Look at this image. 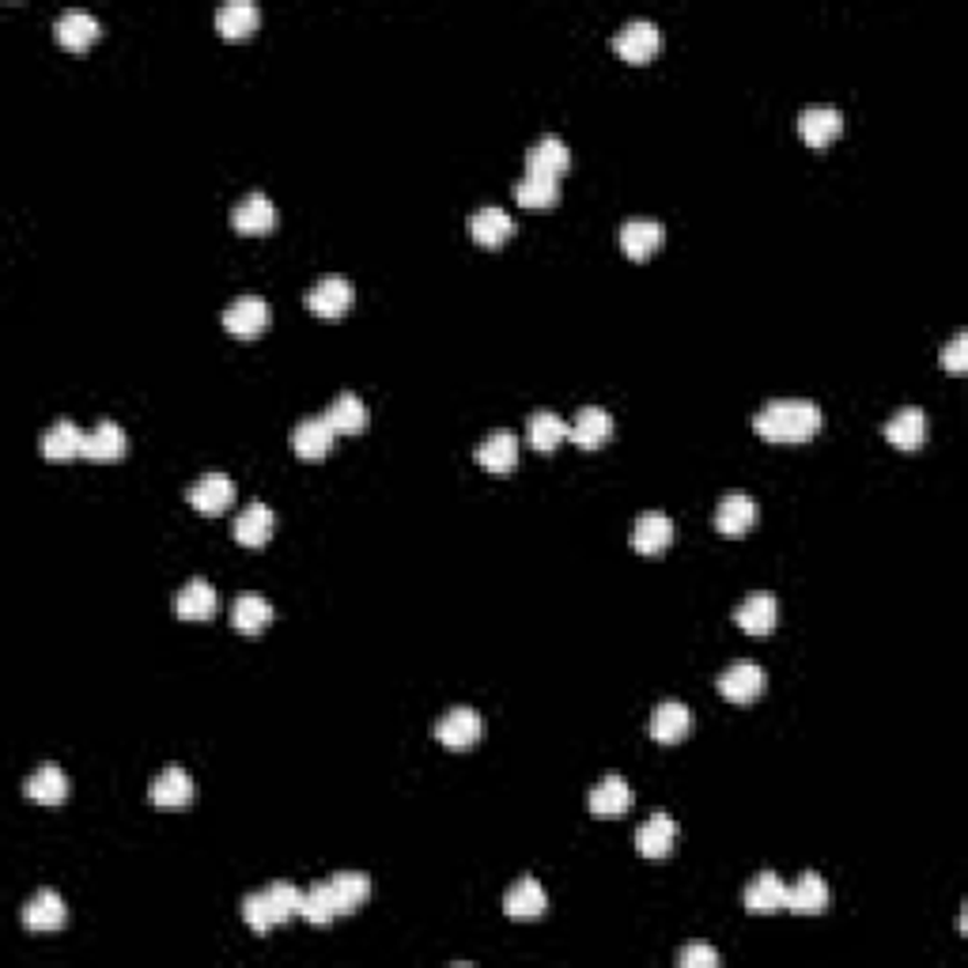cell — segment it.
<instances>
[{"instance_id": "cell-1", "label": "cell", "mask_w": 968, "mask_h": 968, "mask_svg": "<svg viewBox=\"0 0 968 968\" xmlns=\"http://www.w3.org/2000/svg\"><path fill=\"white\" fill-rule=\"evenodd\" d=\"M368 901H371V878L360 874V870H341V874L326 878V882L311 885L307 893H303L300 915L307 923H314V927H326V923L360 912Z\"/></svg>"}, {"instance_id": "cell-2", "label": "cell", "mask_w": 968, "mask_h": 968, "mask_svg": "<svg viewBox=\"0 0 968 968\" xmlns=\"http://www.w3.org/2000/svg\"><path fill=\"white\" fill-rule=\"evenodd\" d=\"M822 409L806 398H780L769 401L761 413L753 416V427L761 439L769 443H809L822 432Z\"/></svg>"}, {"instance_id": "cell-3", "label": "cell", "mask_w": 968, "mask_h": 968, "mask_svg": "<svg viewBox=\"0 0 968 968\" xmlns=\"http://www.w3.org/2000/svg\"><path fill=\"white\" fill-rule=\"evenodd\" d=\"M300 909H303L300 889L287 885V882H273V885L261 889V893H250L247 901H242V920L250 923V931L265 935V931L287 923L292 915H300Z\"/></svg>"}, {"instance_id": "cell-4", "label": "cell", "mask_w": 968, "mask_h": 968, "mask_svg": "<svg viewBox=\"0 0 968 968\" xmlns=\"http://www.w3.org/2000/svg\"><path fill=\"white\" fill-rule=\"evenodd\" d=\"M764 688H769V677H764V670L749 659L730 662V666L719 674V696L727 704H738V708L757 704L764 696Z\"/></svg>"}, {"instance_id": "cell-5", "label": "cell", "mask_w": 968, "mask_h": 968, "mask_svg": "<svg viewBox=\"0 0 968 968\" xmlns=\"http://www.w3.org/2000/svg\"><path fill=\"white\" fill-rule=\"evenodd\" d=\"M659 46H662V34L651 20H628L624 28L613 34L617 57L628 61V65H648V61L659 54Z\"/></svg>"}, {"instance_id": "cell-6", "label": "cell", "mask_w": 968, "mask_h": 968, "mask_svg": "<svg viewBox=\"0 0 968 968\" xmlns=\"http://www.w3.org/2000/svg\"><path fill=\"white\" fill-rule=\"evenodd\" d=\"M269 326V307L261 295H239L228 311H224V329L235 341H258Z\"/></svg>"}, {"instance_id": "cell-7", "label": "cell", "mask_w": 968, "mask_h": 968, "mask_svg": "<svg viewBox=\"0 0 968 968\" xmlns=\"http://www.w3.org/2000/svg\"><path fill=\"white\" fill-rule=\"evenodd\" d=\"M276 224H281V213H276V205L265 194H247L231 208V228L247 235V239L276 231Z\"/></svg>"}, {"instance_id": "cell-8", "label": "cell", "mask_w": 968, "mask_h": 968, "mask_svg": "<svg viewBox=\"0 0 968 968\" xmlns=\"http://www.w3.org/2000/svg\"><path fill=\"white\" fill-rule=\"evenodd\" d=\"M481 735H485V719L474 708H450L439 722H435V738H439L447 749H455V753L474 749L477 741H481Z\"/></svg>"}, {"instance_id": "cell-9", "label": "cell", "mask_w": 968, "mask_h": 968, "mask_svg": "<svg viewBox=\"0 0 968 968\" xmlns=\"http://www.w3.org/2000/svg\"><path fill=\"white\" fill-rule=\"evenodd\" d=\"M775 621H780V606H775V595H769V590H753V595L741 598V606L735 609V624L741 632L757 635V640L772 635Z\"/></svg>"}, {"instance_id": "cell-10", "label": "cell", "mask_w": 968, "mask_h": 968, "mask_svg": "<svg viewBox=\"0 0 968 968\" xmlns=\"http://www.w3.org/2000/svg\"><path fill=\"white\" fill-rule=\"evenodd\" d=\"M334 443H337V432L329 427L326 416H303L292 432V450L295 458L303 461H322L334 450Z\"/></svg>"}, {"instance_id": "cell-11", "label": "cell", "mask_w": 968, "mask_h": 968, "mask_svg": "<svg viewBox=\"0 0 968 968\" xmlns=\"http://www.w3.org/2000/svg\"><path fill=\"white\" fill-rule=\"evenodd\" d=\"M798 137L822 152V148L844 137V115L836 107H806L798 115Z\"/></svg>"}, {"instance_id": "cell-12", "label": "cell", "mask_w": 968, "mask_h": 968, "mask_svg": "<svg viewBox=\"0 0 968 968\" xmlns=\"http://www.w3.org/2000/svg\"><path fill=\"white\" fill-rule=\"evenodd\" d=\"M628 542H632V548H635V553H640V556H659V553H666V548L674 545V519H670V514H659V511L640 514V519H635L632 537H628Z\"/></svg>"}, {"instance_id": "cell-13", "label": "cell", "mask_w": 968, "mask_h": 968, "mask_svg": "<svg viewBox=\"0 0 968 968\" xmlns=\"http://www.w3.org/2000/svg\"><path fill=\"white\" fill-rule=\"evenodd\" d=\"M568 171H572V152L556 133H545L542 141L526 152V174H542V178L561 182Z\"/></svg>"}, {"instance_id": "cell-14", "label": "cell", "mask_w": 968, "mask_h": 968, "mask_svg": "<svg viewBox=\"0 0 968 968\" xmlns=\"http://www.w3.org/2000/svg\"><path fill=\"white\" fill-rule=\"evenodd\" d=\"M186 500H189V508L200 514H220L235 503V485L228 474H205L189 485Z\"/></svg>"}, {"instance_id": "cell-15", "label": "cell", "mask_w": 968, "mask_h": 968, "mask_svg": "<svg viewBox=\"0 0 968 968\" xmlns=\"http://www.w3.org/2000/svg\"><path fill=\"white\" fill-rule=\"evenodd\" d=\"M68 923V904L61 901L54 889H42L34 893L28 904H23V927L39 931V935H50V931H61Z\"/></svg>"}, {"instance_id": "cell-16", "label": "cell", "mask_w": 968, "mask_h": 968, "mask_svg": "<svg viewBox=\"0 0 968 968\" xmlns=\"http://www.w3.org/2000/svg\"><path fill=\"white\" fill-rule=\"evenodd\" d=\"M757 526V503L746 492H730L715 508V530L722 537H746Z\"/></svg>"}, {"instance_id": "cell-17", "label": "cell", "mask_w": 968, "mask_h": 968, "mask_svg": "<svg viewBox=\"0 0 968 968\" xmlns=\"http://www.w3.org/2000/svg\"><path fill=\"white\" fill-rule=\"evenodd\" d=\"M352 300L356 292L345 276H326V281H318L307 292V307L318 314V318H341V314H348V307H352Z\"/></svg>"}, {"instance_id": "cell-18", "label": "cell", "mask_w": 968, "mask_h": 968, "mask_svg": "<svg viewBox=\"0 0 968 968\" xmlns=\"http://www.w3.org/2000/svg\"><path fill=\"white\" fill-rule=\"evenodd\" d=\"M568 439L575 443V447H583V450L606 447V443L613 439V416H609L606 409H598V405L579 409L575 424L568 427Z\"/></svg>"}, {"instance_id": "cell-19", "label": "cell", "mask_w": 968, "mask_h": 968, "mask_svg": "<svg viewBox=\"0 0 968 968\" xmlns=\"http://www.w3.org/2000/svg\"><path fill=\"white\" fill-rule=\"evenodd\" d=\"M677 844V822L670 814H651L635 833V851L643 859H666Z\"/></svg>"}, {"instance_id": "cell-20", "label": "cell", "mask_w": 968, "mask_h": 968, "mask_svg": "<svg viewBox=\"0 0 968 968\" xmlns=\"http://www.w3.org/2000/svg\"><path fill=\"white\" fill-rule=\"evenodd\" d=\"M216 609H220V595H216V587L205 579L186 583V587L174 595V613H178L182 621H213Z\"/></svg>"}, {"instance_id": "cell-21", "label": "cell", "mask_w": 968, "mask_h": 968, "mask_svg": "<svg viewBox=\"0 0 968 968\" xmlns=\"http://www.w3.org/2000/svg\"><path fill=\"white\" fill-rule=\"evenodd\" d=\"M469 235H474L477 247L500 250L503 242H508L511 235H514V220H511L508 213H503V208H496V205L477 208V213L469 216Z\"/></svg>"}, {"instance_id": "cell-22", "label": "cell", "mask_w": 968, "mask_h": 968, "mask_svg": "<svg viewBox=\"0 0 968 968\" xmlns=\"http://www.w3.org/2000/svg\"><path fill=\"white\" fill-rule=\"evenodd\" d=\"M503 912L511 915V920H542V915L548 912V896L537 878H522V882H514L508 889V896H503Z\"/></svg>"}, {"instance_id": "cell-23", "label": "cell", "mask_w": 968, "mask_h": 968, "mask_svg": "<svg viewBox=\"0 0 968 968\" xmlns=\"http://www.w3.org/2000/svg\"><path fill=\"white\" fill-rule=\"evenodd\" d=\"M126 450H129V435L121 432V424L115 421H99L91 427V435L84 439V458L102 461V466H107V461H121Z\"/></svg>"}, {"instance_id": "cell-24", "label": "cell", "mask_w": 968, "mask_h": 968, "mask_svg": "<svg viewBox=\"0 0 968 968\" xmlns=\"http://www.w3.org/2000/svg\"><path fill=\"white\" fill-rule=\"evenodd\" d=\"M885 439L893 443L896 450H904V455H912V450L923 447V439H927V416H923V409H901V413L889 416L885 424Z\"/></svg>"}, {"instance_id": "cell-25", "label": "cell", "mask_w": 968, "mask_h": 968, "mask_svg": "<svg viewBox=\"0 0 968 968\" xmlns=\"http://www.w3.org/2000/svg\"><path fill=\"white\" fill-rule=\"evenodd\" d=\"M783 909H787V885H783L772 870H761L746 889V912L749 915H775Z\"/></svg>"}, {"instance_id": "cell-26", "label": "cell", "mask_w": 968, "mask_h": 968, "mask_svg": "<svg viewBox=\"0 0 968 968\" xmlns=\"http://www.w3.org/2000/svg\"><path fill=\"white\" fill-rule=\"evenodd\" d=\"M99 34H102L99 20H95L91 12H65V15H57V23H54L57 46L73 50V54H80V50H87L91 42H99Z\"/></svg>"}, {"instance_id": "cell-27", "label": "cell", "mask_w": 968, "mask_h": 968, "mask_svg": "<svg viewBox=\"0 0 968 968\" xmlns=\"http://www.w3.org/2000/svg\"><path fill=\"white\" fill-rule=\"evenodd\" d=\"M189 802H194V775H189L186 769H167L160 772V780L152 783V806L160 809H186Z\"/></svg>"}, {"instance_id": "cell-28", "label": "cell", "mask_w": 968, "mask_h": 968, "mask_svg": "<svg viewBox=\"0 0 968 968\" xmlns=\"http://www.w3.org/2000/svg\"><path fill=\"white\" fill-rule=\"evenodd\" d=\"M276 530V514L265 508V503H250V508H242V514L235 519V542H239L242 548H261L273 537Z\"/></svg>"}, {"instance_id": "cell-29", "label": "cell", "mask_w": 968, "mask_h": 968, "mask_svg": "<svg viewBox=\"0 0 968 968\" xmlns=\"http://www.w3.org/2000/svg\"><path fill=\"white\" fill-rule=\"evenodd\" d=\"M587 806L595 817H621L632 806V787L624 783V775H606V780H598L590 787Z\"/></svg>"}, {"instance_id": "cell-30", "label": "cell", "mask_w": 968, "mask_h": 968, "mask_svg": "<svg viewBox=\"0 0 968 968\" xmlns=\"http://www.w3.org/2000/svg\"><path fill=\"white\" fill-rule=\"evenodd\" d=\"M84 439L87 435L73 421H57L46 435H42L39 450L46 461H73V458H84Z\"/></svg>"}, {"instance_id": "cell-31", "label": "cell", "mask_w": 968, "mask_h": 968, "mask_svg": "<svg viewBox=\"0 0 968 968\" xmlns=\"http://www.w3.org/2000/svg\"><path fill=\"white\" fill-rule=\"evenodd\" d=\"M477 461L496 477L511 474V469L519 466V439H514V432H503L500 427V432L488 435L481 447H477Z\"/></svg>"}, {"instance_id": "cell-32", "label": "cell", "mask_w": 968, "mask_h": 968, "mask_svg": "<svg viewBox=\"0 0 968 968\" xmlns=\"http://www.w3.org/2000/svg\"><path fill=\"white\" fill-rule=\"evenodd\" d=\"M688 727H693V715H688L685 704L677 700H666L659 704L655 715H651V738L659 741V746H677V741H685Z\"/></svg>"}, {"instance_id": "cell-33", "label": "cell", "mask_w": 968, "mask_h": 968, "mask_svg": "<svg viewBox=\"0 0 968 968\" xmlns=\"http://www.w3.org/2000/svg\"><path fill=\"white\" fill-rule=\"evenodd\" d=\"M787 912H795V915H822V912H828L825 878L814 874V870H806V874H802L798 882L787 889Z\"/></svg>"}, {"instance_id": "cell-34", "label": "cell", "mask_w": 968, "mask_h": 968, "mask_svg": "<svg viewBox=\"0 0 968 968\" xmlns=\"http://www.w3.org/2000/svg\"><path fill=\"white\" fill-rule=\"evenodd\" d=\"M322 416H326L329 427H334L337 435H360V432H368V424H371L368 405H363V401L356 398V394L334 398V401H329V409H326V413H322Z\"/></svg>"}, {"instance_id": "cell-35", "label": "cell", "mask_w": 968, "mask_h": 968, "mask_svg": "<svg viewBox=\"0 0 968 968\" xmlns=\"http://www.w3.org/2000/svg\"><path fill=\"white\" fill-rule=\"evenodd\" d=\"M23 795H28L31 802H39V806H61V802L68 798V775L61 772L57 764H42L39 772L28 775Z\"/></svg>"}, {"instance_id": "cell-36", "label": "cell", "mask_w": 968, "mask_h": 968, "mask_svg": "<svg viewBox=\"0 0 968 968\" xmlns=\"http://www.w3.org/2000/svg\"><path fill=\"white\" fill-rule=\"evenodd\" d=\"M258 20H261V12L250 4V0H231V4H224L220 12H216V31H220L228 42H242L258 31Z\"/></svg>"}, {"instance_id": "cell-37", "label": "cell", "mask_w": 968, "mask_h": 968, "mask_svg": "<svg viewBox=\"0 0 968 968\" xmlns=\"http://www.w3.org/2000/svg\"><path fill=\"white\" fill-rule=\"evenodd\" d=\"M526 439H530V447H534V450L553 455V450L568 439V424H564L553 409H537V413L526 421Z\"/></svg>"}, {"instance_id": "cell-38", "label": "cell", "mask_w": 968, "mask_h": 968, "mask_svg": "<svg viewBox=\"0 0 968 968\" xmlns=\"http://www.w3.org/2000/svg\"><path fill=\"white\" fill-rule=\"evenodd\" d=\"M662 247V224L655 220H628L621 228V250L632 261H648Z\"/></svg>"}, {"instance_id": "cell-39", "label": "cell", "mask_w": 968, "mask_h": 968, "mask_svg": "<svg viewBox=\"0 0 968 968\" xmlns=\"http://www.w3.org/2000/svg\"><path fill=\"white\" fill-rule=\"evenodd\" d=\"M269 621H273V606H269V598L254 595V590H247V595L235 598L231 624L239 628L242 635H258Z\"/></svg>"}, {"instance_id": "cell-40", "label": "cell", "mask_w": 968, "mask_h": 968, "mask_svg": "<svg viewBox=\"0 0 968 968\" xmlns=\"http://www.w3.org/2000/svg\"><path fill=\"white\" fill-rule=\"evenodd\" d=\"M514 200L522 208H553L561 200V182L542 178V174H522V182L514 186Z\"/></svg>"}, {"instance_id": "cell-41", "label": "cell", "mask_w": 968, "mask_h": 968, "mask_svg": "<svg viewBox=\"0 0 968 968\" xmlns=\"http://www.w3.org/2000/svg\"><path fill=\"white\" fill-rule=\"evenodd\" d=\"M942 368H946L949 374L968 371V337L965 334H957L954 341L946 345V352H942Z\"/></svg>"}, {"instance_id": "cell-42", "label": "cell", "mask_w": 968, "mask_h": 968, "mask_svg": "<svg viewBox=\"0 0 968 968\" xmlns=\"http://www.w3.org/2000/svg\"><path fill=\"white\" fill-rule=\"evenodd\" d=\"M677 965L682 968H719V954L711 946H685L677 954Z\"/></svg>"}]
</instances>
